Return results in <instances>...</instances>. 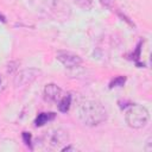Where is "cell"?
I'll use <instances>...</instances> for the list:
<instances>
[{
    "mask_svg": "<svg viewBox=\"0 0 152 152\" xmlns=\"http://www.w3.org/2000/svg\"><path fill=\"white\" fill-rule=\"evenodd\" d=\"M77 116L80 121L86 126H97L107 120V109L96 100H83L77 108Z\"/></svg>",
    "mask_w": 152,
    "mask_h": 152,
    "instance_id": "obj_1",
    "label": "cell"
},
{
    "mask_svg": "<svg viewBox=\"0 0 152 152\" xmlns=\"http://www.w3.org/2000/svg\"><path fill=\"white\" fill-rule=\"evenodd\" d=\"M125 120L131 128L140 129L147 125L150 120V113L146 109V107L135 103V104H132L126 110Z\"/></svg>",
    "mask_w": 152,
    "mask_h": 152,
    "instance_id": "obj_2",
    "label": "cell"
},
{
    "mask_svg": "<svg viewBox=\"0 0 152 152\" xmlns=\"http://www.w3.org/2000/svg\"><path fill=\"white\" fill-rule=\"evenodd\" d=\"M39 75H40V70L36 68H28V69L21 70L14 77V86L15 88H24L31 84Z\"/></svg>",
    "mask_w": 152,
    "mask_h": 152,
    "instance_id": "obj_3",
    "label": "cell"
},
{
    "mask_svg": "<svg viewBox=\"0 0 152 152\" xmlns=\"http://www.w3.org/2000/svg\"><path fill=\"white\" fill-rule=\"evenodd\" d=\"M46 141L49 142L50 147H52V148H62L63 145L68 144L69 134H68V132L58 128V129L51 131L46 135Z\"/></svg>",
    "mask_w": 152,
    "mask_h": 152,
    "instance_id": "obj_4",
    "label": "cell"
},
{
    "mask_svg": "<svg viewBox=\"0 0 152 152\" xmlns=\"http://www.w3.org/2000/svg\"><path fill=\"white\" fill-rule=\"evenodd\" d=\"M56 58L65 66V68H76L82 64V58L78 55H75L69 51H59Z\"/></svg>",
    "mask_w": 152,
    "mask_h": 152,
    "instance_id": "obj_5",
    "label": "cell"
},
{
    "mask_svg": "<svg viewBox=\"0 0 152 152\" xmlns=\"http://www.w3.org/2000/svg\"><path fill=\"white\" fill-rule=\"evenodd\" d=\"M43 97L46 102H57L62 97V89L55 83H49L44 87Z\"/></svg>",
    "mask_w": 152,
    "mask_h": 152,
    "instance_id": "obj_6",
    "label": "cell"
},
{
    "mask_svg": "<svg viewBox=\"0 0 152 152\" xmlns=\"http://www.w3.org/2000/svg\"><path fill=\"white\" fill-rule=\"evenodd\" d=\"M56 118V114L50 112V113H40L38 114V116L34 120V126L36 127H42L43 125H45L49 121H52Z\"/></svg>",
    "mask_w": 152,
    "mask_h": 152,
    "instance_id": "obj_7",
    "label": "cell"
},
{
    "mask_svg": "<svg viewBox=\"0 0 152 152\" xmlns=\"http://www.w3.org/2000/svg\"><path fill=\"white\" fill-rule=\"evenodd\" d=\"M71 104V95L66 94L65 96H62L58 101V110L61 113H66Z\"/></svg>",
    "mask_w": 152,
    "mask_h": 152,
    "instance_id": "obj_8",
    "label": "cell"
},
{
    "mask_svg": "<svg viewBox=\"0 0 152 152\" xmlns=\"http://www.w3.org/2000/svg\"><path fill=\"white\" fill-rule=\"evenodd\" d=\"M126 82V77L125 76H118L115 77L110 83H109V88H114V87H121L124 86Z\"/></svg>",
    "mask_w": 152,
    "mask_h": 152,
    "instance_id": "obj_9",
    "label": "cell"
},
{
    "mask_svg": "<svg viewBox=\"0 0 152 152\" xmlns=\"http://www.w3.org/2000/svg\"><path fill=\"white\" fill-rule=\"evenodd\" d=\"M74 2L82 10H89L93 5V0H74Z\"/></svg>",
    "mask_w": 152,
    "mask_h": 152,
    "instance_id": "obj_10",
    "label": "cell"
},
{
    "mask_svg": "<svg viewBox=\"0 0 152 152\" xmlns=\"http://www.w3.org/2000/svg\"><path fill=\"white\" fill-rule=\"evenodd\" d=\"M31 133H28V132H23V139H24V142H25V145H27V146H30L31 147Z\"/></svg>",
    "mask_w": 152,
    "mask_h": 152,
    "instance_id": "obj_11",
    "label": "cell"
},
{
    "mask_svg": "<svg viewBox=\"0 0 152 152\" xmlns=\"http://www.w3.org/2000/svg\"><path fill=\"white\" fill-rule=\"evenodd\" d=\"M141 44H142V43H141V42H139V44L137 45V50H135V52H133V55H132V56H133L132 58H134L135 61H137V59L139 58V56H140V50H141V48H140V46H141Z\"/></svg>",
    "mask_w": 152,
    "mask_h": 152,
    "instance_id": "obj_12",
    "label": "cell"
},
{
    "mask_svg": "<svg viewBox=\"0 0 152 152\" xmlns=\"http://www.w3.org/2000/svg\"><path fill=\"white\" fill-rule=\"evenodd\" d=\"M151 141H152V139H151V138H148L147 144H146V147H145V151H146V152H151V151H152V146H151V145H152V142H151Z\"/></svg>",
    "mask_w": 152,
    "mask_h": 152,
    "instance_id": "obj_13",
    "label": "cell"
},
{
    "mask_svg": "<svg viewBox=\"0 0 152 152\" xmlns=\"http://www.w3.org/2000/svg\"><path fill=\"white\" fill-rule=\"evenodd\" d=\"M61 150H62V151H71V150L75 151V148H74L72 146H65V147H62Z\"/></svg>",
    "mask_w": 152,
    "mask_h": 152,
    "instance_id": "obj_14",
    "label": "cell"
},
{
    "mask_svg": "<svg viewBox=\"0 0 152 152\" xmlns=\"http://www.w3.org/2000/svg\"><path fill=\"white\" fill-rule=\"evenodd\" d=\"M0 21H2V23H6V19H5V17H4L2 14H0Z\"/></svg>",
    "mask_w": 152,
    "mask_h": 152,
    "instance_id": "obj_15",
    "label": "cell"
},
{
    "mask_svg": "<svg viewBox=\"0 0 152 152\" xmlns=\"http://www.w3.org/2000/svg\"><path fill=\"white\" fill-rule=\"evenodd\" d=\"M0 83H1V77H0Z\"/></svg>",
    "mask_w": 152,
    "mask_h": 152,
    "instance_id": "obj_16",
    "label": "cell"
}]
</instances>
